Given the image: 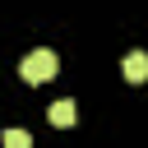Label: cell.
<instances>
[{
    "label": "cell",
    "instance_id": "cell-1",
    "mask_svg": "<svg viewBox=\"0 0 148 148\" xmlns=\"http://www.w3.org/2000/svg\"><path fill=\"white\" fill-rule=\"evenodd\" d=\"M56 51H46V46H37V51H28L23 56V65H18V74L28 79V83H51L56 79Z\"/></svg>",
    "mask_w": 148,
    "mask_h": 148
},
{
    "label": "cell",
    "instance_id": "cell-2",
    "mask_svg": "<svg viewBox=\"0 0 148 148\" xmlns=\"http://www.w3.org/2000/svg\"><path fill=\"white\" fill-rule=\"evenodd\" d=\"M120 74H125L130 83H148V51H130L125 65H120Z\"/></svg>",
    "mask_w": 148,
    "mask_h": 148
},
{
    "label": "cell",
    "instance_id": "cell-3",
    "mask_svg": "<svg viewBox=\"0 0 148 148\" xmlns=\"http://www.w3.org/2000/svg\"><path fill=\"white\" fill-rule=\"evenodd\" d=\"M46 116H51V125H60V130H65V125H74V120H79V106H74L69 97H60V102H51V111H46Z\"/></svg>",
    "mask_w": 148,
    "mask_h": 148
},
{
    "label": "cell",
    "instance_id": "cell-4",
    "mask_svg": "<svg viewBox=\"0 0 148 148\" xmlns=\"http://www.w3.org/2000/svg\"><path fill=\"white\" fill-rule=\"evenodd\" d=\"M0 148H32V134L14 125V130H5V134H0Z\"/></svg>",
    "mask_w": 148,
    "mask_h": 148
}]
</instances>
